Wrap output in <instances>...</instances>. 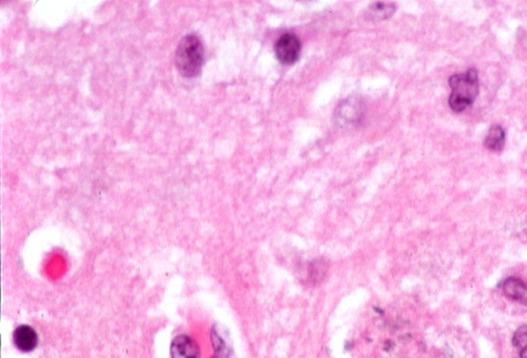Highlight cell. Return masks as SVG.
<instances>
[{
	"label": "cell",
	"mask_w": 527,
	"mask_h": 358,
	"mask_svg": "<svg viewBox=\"0 0 527 358\" xmlns=\"http://www.w3.org/2000/svg\"><path fill=\"white\" fill-rule=\"evenodd\" d=\"M513 345L520 351L527 348V325L521 326L513 336Z\"/></svg>",
	"instance_id": "10"
},
{
	"label": "cell",
	"mask_w": 527,
	"mask_h": 358,
	"mask_svg": "<svg viewBox=\"0 0 527 358\" xmlns=\"http://www.w3.org/2000/svg\"><path fill=\"white\" fill-rule=\"evenodd\" d=\"M175 61L184 77L195 78L199 75L204 63V50L196 34H189L182 38L176 50Z\"/></svg>",
	"instance_id": "1"
},
{
	"label": "cell",
	"mask_w": 527,
	"mask_h": 358,
	"mask_svg": "<svg viewBox=\"0 0 527 358\" xmlns=\"http://www.w3.org/2000/svg\"><path fill=\"white\" fill-rule=\"evenodd\" d=\"M15 346L22 352H31L38 345V334L31 326L21 325L14 331Z\"/></svg>",
	"instance_id": "5"
},
{
	"label": "cell",
	"mask_w": 527,
	"mask_h": 358,
	"mask_svg": "<svg viewBox=\"0 0 527 358\" xmlns=\"http://www.w3.org/2000/svg\"><path fill=\"white\" fill-rule=\"evenodd\" d=\"M374 309H375L376 311H378V312H380V315H383L384 311L382 310V309H380L379 307H374Z\"/></svg>",
	"instance_id": "12"
},
{
	"label": "cell",
	"mask_w": 527,
	"mask_h": 358,
	"mask_svg": "<svg viewBox=\"0 0 527 358\" xmlns=\"http://www.w3.org/2000/svg\"><path fill=\"white\" fill-rule=\"evenodd\" d=\"M212 340L214 351H216L217 358H231L233 357V350L225 342L224 338L221 336L220 332L216 330V328L212 329Z\"/></svg>",
	"instance_id": "9"
},
{
	"label": "cell",
	"mask_w": 527,
	"mask_h": 358,
	"mask_svg": "<svg viewBox=\"0 0 527 358\" xmlns=\"http://www.w3.org/2000/svg\"><path fill=\"white\" fill-rule=\"evenodd\" d=\"M503 292L507 298L527 307V285L517 277H507L501 284Z\"/></svg>",
	"instance_id": "6"
},
{
	"label": "cell",
	"mask_w": 527,
	"mask_h": 358,
	"mask_svg": "<svg viewBox=\"0 0 527 358\" xmlns=\"http://www.w3.org/2000/svg\"><path fill=\"white\" fill-rule=\"evenodd\" d=\"M301 43L294 34H285L275 44V54L282 64L290 65L296 62L301 56Z\"/></svg>",
	"instance_id": "3"
},
{
	"label": "cell",
	"mask_w": 527,
	"mask_h": 358,
	"mask_svg": "<svg viewBox=\"0 0 527 358\" xmlns=\"http://www.w3.org/2000/svg\"><path fill=\"white\" fill-rule=\"evenodd\" d=\"M505 143V129L499 126V125L491 127L488 135H486V141H484L486 147L488 149L492 150V151H500V150H502Z\"/></svg>",
	"instance_id": "7"
},
{
	"label": "cell",
	"mask_w": 527,
	"mask_h": 358,
	"mask_svg": "<svg viewBox=\"0 0 527 358\" xmlns=\"http://www.w3.org/2000/svg\"><path fill=\"white\" fill-rule=\"evenodd\" d=\"M172 358H200L197 343L190 336H178L171 345Z\"/></svg>",
	"instance_id": "4"
},
{
	"label": "cell",
	"mask_w": 527,
	"mask_h": 358,
	"mask_svg": "<svg viewBox=\"0 0 527 358\" xmlns=\"http://www.w3.org/2000/svg\"><path fill=\"white\" fill-rule=\"evenodd\" d=\"M395 4H388V2H377L369 6V17L375 20H382V19L388 18L395 13Z\"/></svg>",
	"instance_id": "8"
},
{
	"label": "cell",
	"mask_w": 527,
	"mask_h": 358,
	"mask_svg": "<svg viewBox=\"0 0 527 358\" xmlns=\"http://www.w3.org/2000/svg\"><path fill=\"white\" fill-rule=\"evenodd\" d=\"M520 358H527V348L520 351Z\"/></svg>",
	"instance_id": "11"
},
{
	"label": "cell",
	"mask_w": 527,
	"mask_h": 358,
	"mask_svg": "<svg viewBox=\"0 0 527 358\" xmlns=\"http://www.w3.org/2000/svg\"><path fill=\"white\" fill-rule=\"evenodd\" d=\"M452 92L449 105L456 112L467 109L475 102L479 92V78L475 69H469L465 74H458L449 79Z\"/></svg>",
	"instance_id": "2"
}]
</instances>
